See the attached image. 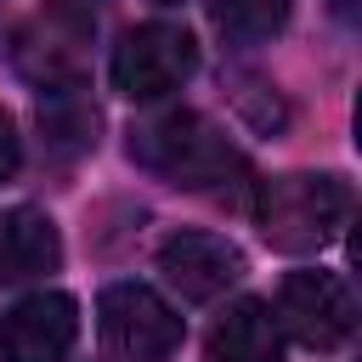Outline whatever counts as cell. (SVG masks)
Masks as SVG:
<instances>
[{"instance_id":"obj_5","label":"cell","mask_w":362,"mask_h":362,"mask_svg":"<svg viewBox=\"0 0 362 362\" xmlns=\"http://www.w3.org/2000/svg\"><path fill=\"white\" fill-rule=\"evenodd\" d=\"M17 74L40 90H74L85 85V62H90V17L79 6H45L40 17H28L17 28Z\"/></svg>"},{"instance_id":"obj_9","label":"cell","mask_w":362,"mask_h":362,"mask_svg":"<svg viewBox=\"0 0 362 362\" xmlns=\"http://www.w3.org/2000/svg\"><path fill=\"white\" fill-rule=\"evenodd\" d=\"M62 266L57 221L34 204L0 215V283H45Z\"/></svg>"},{"instance_id":"obj_8","label":"cell","mask_w":362,"mask_h":362,"mask_svg":"<svg viewBox=\"0 0 362 362\" xmlns=\"http://www.w3.org/2000/svg\"><path fill=\"white\" fill-rule=\"evenodd\" d=\"M158 272L181 300L204 305V300H221L249 266H243V249L226 243L221 232H170L158 243Z\"/></svg>"},{"instance_id":"obj_3","label":"cell","mask_w":362,"mask_h":362,"mask_svg":"<svg viewBox=\"0 0 362 362\" xmlns=\"http://www.w3.org/2000/svg\"><path fill=\"white\" fill-rule=\"evenodd\" d=\"M96 328L119 362H170L187 339L181 311L147 283H107L96 300Z\"/></svg>"},{"instance_id":"obj_10","label":"cell","mask_w":362,"mask_h":362,"mask_svg":"<svg viewBox=\"0 0 362 362\" xmlns=\"http://www.w3.org/2000/svg\"><path fill=\"white\" fill-rule=\"evenodd\" d=\"M209 362H283V328L277 311L255 294L232 300L209 322Z\"/></svg>"},{"instance_id":"obj_6","label":"cell","mask_w":362,"mask_h":362,"mask_svg":"<svg viewBox=\"0 0 362 362\" xmlns=\"http://www.w3.org/2000/svg\"><path fill=\"white\" fill-rule=\"evenodd\" d=\"M277 328H288L305 351H339L356 328V300L339 272L300 266L277 288Z\"/></svg>"},{"instance_id":"obj_11","label":"cell","mask_w":362,"mask_h":362,"mask_svg":"<svg viewBox=\"0 0 362 362\" xmlns=\"http://www.w3.org/2000/svg\"><path fill=\"white\" fill-rule=\"evenodd\" d=\"M294 0H209V17L221 28L226 45L249 51V45H266L272 34H283Z\"/></svg>"},{"instance_id":"obj_2","label":"cell","mask_w":362,"mask_h":362,"mask_svg":"<svg viewBox=\"0 0 362 362\" xmlns=\"http://www.w3.org/2000/svg\"><path fill=\"white\" fill-rule=\"evenodd\" d=\"M351 215V187L334 170H294V175H272L255 192V221L260 238L277 255H317L339 238Z\"/></svg>"},{"instance_id":"obj_1","label":"cell","mask_w":362,"mask_h":362,"mask_svg":"<svg viewBox=\"0 0 362 362\" xmlns=\"http://www.w3.org/2000/svg\"><path fill=\"white\" fill-rule=\"evenodd\" d=\"M130 158L147 175H158L170 187H187V192H221L243 175L238 141L192 107H164V113L136 119L130 124Z\"/></svg>"},{"instance_id":"obj_13","label":"cell","mask_w":362,"mask_h":362,"mask_svg":"<svg viewBox=\"0 0 362 362\" xmlns=\"http://www.w3.org/2000/svg\"><path fill=\"white\" fill-rule=\"evenodd\" d=\"M17 164H23V136H17V119L0 107V187L17 175Z\"/></svg>"},{"instance_id":"obj_7","label":"cell","mask_w":362,"mask_h":362,"mask_svg":"<svg viewBox=\"0 0 362 362\" xmlns=\"http://www.w3.org/2000/svg\"><path fill=\"white\" fill-rule=\"evenodd\" d=\"M79 334V305L62 288H34L23 294L6 322H0V351L6 362H68Z\"/></svg>"},{"instance_id":"obj_12","label":"cell","mask_w":362,"mask_h":362,"mask_svg":"<svg viewBox=\"0 0 362 362\" xmlns=\"http://www.w3.org/2000/svg\"><path fill=\"white\" fill-rule=\"evenodd\" d=\"M79 90H85V85H74V90H45V102H40L45 136H51L57 147H68V153H85V147L96 141V107H90Z\"/></svg>"},{"instance_id":"obj_14","label":"cell","mask_w":362,"mask_h":362,"mask_svg":"<svg viewBox=\"0 0 362 362\" xmlns=\"http://www.w3.org/2000/svg\"><path fill=\"white\" fill-rule=\"evenodd\" d=\"M153 6H175V0H153Z\"/></svg>"},{"instance_id":"obj_4","label":"cell","mask_w":362,"mask_h":362,"mask_svg":"<svg viewBox=\"0 0 362 362\" xmlns=\"http://www.w3.org/2000/svg\"><path fill=\"white\" fill-rule=\"evenodd\" d=\"M198 74V40L181 23H141L113 45L107 79L130 102H164Z\"/></svg>"}]
</instances>
